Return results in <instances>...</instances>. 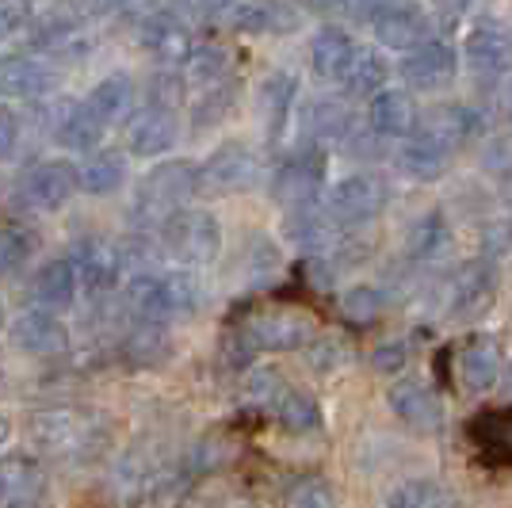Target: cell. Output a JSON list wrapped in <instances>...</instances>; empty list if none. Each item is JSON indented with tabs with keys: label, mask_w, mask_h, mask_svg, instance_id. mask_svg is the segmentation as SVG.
Instances as JSON below:
<instances>
[{
	"label": "cell",
	"mask_w": 512,
	"mask_h": 508,
	"mask_svg": "<svg viewBox=\"0 0 512 508\" xmlns=\"http://www.w3.org/2000/svg\"><path fill=\"white\" fill-rule=\"evenodd\" d=\"M421 130H428L432 138H440L448 149H459L482 134V115L467 104H448V107H440V111L428 119V127H421Z\"/></svg>",
	"instance_id": "31"
},
{
	"label": "cell",
	"mask_w": 512,
	"mask_h": 508,
	"mask_svg": "<svg viewBox=\"0 0 512 508\" xmlns=\"http://www.w3.org/2000/svg\"><path fill=\"white\" fill-rule=\"evenodd\" d=\"M386 405L394 409L398 421L413 424V428H436L444 409H440V398L428 390L425 382L417 379H402L386 390Z\"/></svg>",
	"instance_id": "22"
},
{
	"label": "cell",
	"mask_w": 512,
	"mask_h": 508,
	"mask_svg": "<svg viewBox=\"0 0 512 508\" xmlns=\"http://www.w3.org/2000/svg\"><path fill=\"white\" fill-rule=\"evenodd\" d=\"M69 260H73V268L81 276V287H88L92 295L115 291L119 279H123V253L104 237H77Z\"/></svg>",
	"instance_id": "11"
},
{
	"label": "cell",
	"mask_w": 512,
	"mask_h": 508,
	"mask_svg": "<svg viewBox=\"0 0 512 508\" xmlns=\"http://www.w3.org/2000/svg\"><path fill=\"white\" fill-rule=\"evenodd\" d=\"M195 191H199V165L195 161H184V157L161 161L134 188V218L142 226H161L192 203Z\"/></svg>",
	"instance_id": "2"
},
{
	"label": "cell",
	"mask_w": 512,
	"mask_h": 508,
	"mask_svg": "<svg viewBox=\"0 0 512 508\" xmlns=\"http://www.w3.org/2000/svg\"><path fill=\"white\" fill-rule=\"evenodd\" d=\"M8 340L20 348V352H27V356H58V352H65V344H69V329H65L62 321H58V314H50V310H27V314H20V318L8 325Z\"/></svg>",
	"instance_id": "15"
},
{
	"label": "cell",
	"mask_w": 512,
	"mask_h": 508,
	"mask_svg": "<svg viewBox=\"0 0 512 508\" xmlns=\"http://www.w3.org/2000/svg\"><path fill=\"white\" fill-rule=\"evenodd\" d=\"M367 119H371V130L383 134V138H413L417 130V104L409 92H394V88H383L379 96H371V107H367Z\"/></svg>",
	"instance_id": "23"
},
{
	"label": "cell",
	"mask_w": 512,
	"mask_h": 508,
	"mask_svg": "<svg viewBox=\"0 0 512 508\" xmlns=\"http://www.w3.org/2000/svg\"><path fill=\"white\" fill-rule=\"evenodd\" d=\"M81 12H88V16H111V12H119L127 0H73Z\"/></svg>",
	"instance_id": "50"
},
{
	"label": "cell",
	"mask_w": 512,
	"mask_h": 508,
	"mask_svg": "<svg viewBox=\"0 0 512 508\" xmlns=\"http://www.w3.org/2000/svg\"><path fill=\"white\" fill-rule=\"evenodd\" d=\"M386 508H451V493L440 482H428V478H417V482H402L386 497Z\"/></svg>",
	"instance_id": "39"
},
{
	"label": "cell",
	"mask_w": 512,
	"mask_h": 508,
	"mask_svg": "<svg viewBox=\"0 0 512 508\" xmlns=\"http://www.w3.org/2000/svg\"><path fill=\"white\" fill-rule=\"evenodd\" d=\"M180 123L172 107H138L127 119V153L130 157H161L165 149L176 146Z\"/></svg>",
	"instance_id": "12"
},
{
	"label": "cell",
	"mask_w": 512,
	"mask_h": 508,
	"mask_svg": "<svg viewBox=\"0 0 512 508\" xmlns=\"http://www.w3.org/2000/svg\"><path fill=\"white\" fill-rule=\"evenodd\" d=\"M192 12L199 16H218V12H226V8H237V0H184Z\"/></svg>",
	"instance_id": "51"
},
{
	"label": "cell",
	"mask_w": 512,
	"mask_h": 508,
	"mask_svg": "<svg viewBox=\"0 0 512 508\" xmlns=\"http://www.w3.org/2000/svg\"><path fill=\"white\" fill-rule=\"evenodd\" d=\"M138 46L150 54L153 62L161 65H188L195 50V39L192 31H188V23L180 20L176 12H150L146 20L138 23Z\"/></svg>",
	"instance_id": "8"
},
{
	"label": "cell",
	"mask_w": 512,
	"mask_h": 508,
	"mask_svg": "<svg viewBox=\"0 0 512 508\" xmlns=\"http://www.w3.org/2000/svg\"><path fill=\"white\" fill-rule=\"evenodd\" d=\"M8 444V421H4V417H0V447Z\"/></svg>",
	"instance_id": "53"
},
{
	"label": "cell",
	"mask_w": 512,
	"mask_h": 508,
	"mask_svg": "<svg viewBox=\"0 0 512 508\" xmlns=\"http://www.w3.org/2000/svg\"><path fill=\"white\" fill-rule=\"evenodd\" d=\"M31 436L50 455H73L77 447H85L92 440V424L73 409H50V413H39L31 421Z\"/></svg>",
	"instance_id": "17"
},
{
	"label": "cell",
	"mask_w": 512,
	"mask_h": 508,
	"mask_svg": "<svg viewBox=\"0 0 512 508\" xmlns=\"http://www.w3.org/2000/svg\"><path fill=\"white\" fill-rule=\"evenodd\" d=\"M157 233H161V253H169L176 264H188V268H203L222 253V226L211 211L184 207L169 222H161Z\"/></svg>",
	"instance_id": "3"
},
{
	"label": "cell",
	"mask_w": 512,
	"mask_h": 508,
	"mask_svg": "<svg viewBox=\"0 0 512 508\" xmlns=\"http://www.w3.org/2000/svg\"><path fill=\"white\" fill-rule=\"evenodd\" d=\"M276 417L287 424V428H295V432H310V428L321 424V409L306 390H279Z\"/></svg>",
	"instance_id": "38"
},
{
	"label": "cell",
	"mask_w": 512,
	"mask_h": 508,
	"mask_svg": "<svg viewBox=\"0 0 512 508\" xmlns=\"http://www.w3.org/2000/svg\"><path fill=\"white\" fill-rule=\"evenodd\" d=\"M241 337L249 344V352H295V348H306L318 333H314V321L299 310H264L245 321Z\"/></svg>",
	"instance_id": "7"
},
{
	"label": "cell",
	"mask_w": 512,
	"mask_h": 508,
	"mask_svg": "<svg viewBox=\"0 0 512 508\" xmlns=\"http://www.w3.org/2000/svg\"><path fill=\"white\" fill-rule=\"evenodd\" d=\"M505 390L512 394V360H509V371H505Z\"/></svg>",
	"instance_id": "54"
},
{
	"label": "cell",
	"mask_w": 512,
	"mask_h": 508,
	"mask_svg": "<svg viewBox=\"0 0 512 508\" xmlns=\"http://www.w3.org/2000/svg\"><path fill=\"white\" fill-rule=\"evenodd\" d=\"M226 73H230V54H226L222 46H211V43L195 46L188 65H184V81L195 85L199 92L211 85H222Z\"/></svg>",
	"instance_id": "36"
},
{
	"label": "cell",
	"mask_w": 512,
	"mask_h": 508,
	"mask_svg": "<svg viewBox=\"0 0 512 508\" xmlns=\"http://www.w3.org/2000/svg\"><path fill=\"white\" fill-rule=\"evenodd\" d=\"M27 39H31L35 50H43V54H69V50H81V46H85L81 8H77V12L54 8V12H46V16H39V20H31Z\"/></svg>",
	"instance_id": "20"
},
{
	"label": "cell",
	"mask_w": 512,
	"mask_h": 508,
	"mask_svg": "<svg viewBox=\"0 0 512 508\" xmlns=\"http://www.w3.org/2000/svg\"><path fill=\"white\" fill-rule=\"evenodd\" d=\"M31 4L27 0H0V43L31 27Z\"/></svg>",
	"instance_id": "46"
},
{
	"label": "cell",
	"mask_w": 512,
	"mask_h": 508,
	"mask_svg": "<svg viewBox=\"0 0 512 508\" xmlns=\"http://www.w3.org/2000/svg\"><path fill=\"white\" fill-rule=\"evenodd\" d=\"M88 107H92V115L104 123V127H115V123H123L134 115V81L123 77V73H111L104 81H96V88L88 92Z\"/></svg>",
	"instance_id": "29"
},
{
	"label": "cell",
	"mask_w": 512,
	"mask_h": 508,
	"mask_svg": "<svg viewBox=\"0 0 512 508\" xmlns=\"http://www.w3.org/2000/svg\"><path fill=\"white\" fill-rule=\"evenodd\" d=\"M20 134H23L20 115L8 104H0V161H8L20 149Z\"/></svg>",
	"instance_id": "49"
},
{
	"label": "cell",
	"mask_w": 512,
	"mask_h": 508,
	"mask_svg": "<svg viewBox=\"0 0 512 508\" xmlns=\"http://www.w3.org/2000/svg\"><path fill=\"white\" fill-rule=\"evenodd\" d=\"M287 508H333V489L318 482V478H306V482L291 489Z\"/></svg>",
	"instance_id": "47"
},
{
	"label": "cell",
	"mask_w": 512,
	"mask_h": 508,
	"mask_svg": "<svg viewBox=\"0 0 512 508\" xmlns=\"http://www.w3.org/2000/svg\"><path fill=\"white\" fill-rule=\"evenodd\" d=\"M501 111H505V123L512 127V77L509 85H505V92H501Z\"/></svg>",
	"instance_id": "52"
},
{
	"label": "cell",
	"mask_w": 512,
	"mask_h": 508,
	"mask_svg": "<svg viewBox=\"0 0 512 508\" xmlns=\"http://www.w3.org/2000/svg\"><path fill=\"white\" fill-rule=\"evenodd\" d=\"M31 256V233L20 226H0V276L16 272Z\"/></svg>",
	"instance_id": "42"
},
{
	"label": "cell",
	"mask_w": 512,
	"mask_h": 508,
	"mask_svg": "<svg viewBox=\"0 0 512 508\" xmlns=\"http://www.w3.org/2000/svg\"><path fill=\"white\" fill-rule=\"evenodd\" d=\"M463 54H467L470 69L474 73H486V77H501V73H509L512 65L509 35L490 27V23H482V27L470 31L467 43H463Z\"/></svg>",
	"instance_id": "25"
},
{
	"label": "cell",
	"mask_w": 512,
	"mask_h": 508,
	"mask_svg": "<svg viewBox=\"0 0 512 508\" xmlns=\"http://www.w3.org/2000/svg\"><path fill=\"white\" fill-rule=\"evenodd\" d=\"M337 222L329 218V211L318 207H299V211H287V233L299 241L302 249H325L333 241Z\"/></svg>",
	"instance_id": "34"
},
{
	"label": "cell",
	"mask_w": 512,
	"mask_h": 508,
	"mask_svg": "<svg viewBox=\"0 0 512 508\" xmlns=\"http://www.w3.org/2000/svg\"><path fill=\"white\" fill-rule=\"evenodd\" d=\"M493 291V276L486 264H470L455 276V310H467V306H482Z\"/></svg>",
	"instance_id": "40"
},
{
	"label": "cell",
	"mask_w": 512,
	"mask_h": 508,
	"mask_svg": "<svg viewBox=\"0 0 512 508\" xmlns=\"http://www.w3.org/2000/svg\"><path fill=\"white\" fill-rule=\"evenodd\" d=\"M383 291L379 287H367V283H360V287H352V291H344V314L352 321H371L383 314Z\"/></svg>",
	"instance_id": "43"
},
{
	"label": "cell",
	"mask_w": 512,
	"mask_h": 508,
	"mask_svg": "<svg viewBox=\"0 0 512 508\" xmlns=\"http://www.w3.org/2000/svg\"><path fill=\"white\" fill-rule=\"evenodd\" d=\"M448 157L451 149L440 138H432L428 130H417L406 146H402V153H398V169L406 172L409 180L428 184V180H436L440 172L448 169Z\"/></svg>",
	"instance_id": "27"
},
{
	"label": "cell",
	"mask_w": 512,
	"mask_h": 508,
	"mask_svg": "<svg viewBox=\"0 0 512 508\" xmlns=\"http://www.w3.org/2000/svg\"><path fill=\"white\" fill-rule=\"evenodd\" d=\"M295 96H299V81L295 73H268L260 88H256V100H260V115H264V130H268V142H279L287 134V123H291V107H295Z\"/></svg>",
	"instance_id": "21"
},
{
	"label": "cell",
	"mask_w": 512,
	"mask_h": 508,
	"mask_svg": "<svg viewBox=\"0 0 512 508\" xmlns=\"http://www.w3.org/2000/svg\"><path fill=\"white\" fill-rule=\"evenodd\" d=\"M310 130L321 142H333V138H344L352 130V115L337 100H321V104L310 107Z\"/></svg>",
	"instance_id": "41"
},
{
	"label": "cell",
	"mask_w": 512,
	"mask_h": 508,
	"mask_svg": "<svg viewBox=\"0 0 512 508\" xmlns=\"http://www.w3.org/2000/svg\"><path fill=\"white\" fill-rule=\"evenodd\" d=\"M256 180H260V157L241 142L218 146L199 165V191L207 195H245L256 188Z\"/></svg>",
	"instance_id": "5"
},
{
	"label": "cell",
	"mask_w": 512,
	"mask_h": 508,
	"mask_svg": "<svg viewBox=\"0 0 512 508\" xmlns=\"http://www.w3.org/2000/svg\"><path fill=\"white\" fill-rule=\"evenodd\" d=\"M455 65H459V58H455V50L448 43L428 39V43L413 46L402 58V81L409 88H417V92H436V88L451 85Z\"/></svg>",
	"instance_id": "14"
},
{
	"label": "cell",
	"mask_w": 512,
	"mask_h": 508,
	"mask_svg": "<svg viewBox=\"0 0 512 508\" xmlns=\"http://www.w3.org/2000/svg\"><path fill=\"white\" fill-rule=\"evenodd\" d=\"M321 180H325V157H321L318 149H306V153H295L287 165H279V172L272 176V195L287 211L314 207Z\"/></svg>",
	"instance_id": "10"
},
{
	"label": "cell",
	"mask_w": 512,
	"mask_h": 508,
	"mask_svg": "<svg viewBox=\"0 0 512 508\" xmlns=\"http://www.w3.org/2000/svg\"><path fill=\"white\" fill-rule=\"evenodd\" d=\"M234 100H237V85H230V81L203 88V92L195 96L192 127L195 130H207V127H214V123H222V119L234 111Z\"/></svg>",
	"instance_id": "37"
},
{
	"label": "cell",
	"mask_w": 512,
	"mask_h": 508,
	"mask_svg": "<svg viewBox=\"0 0 512 508\" xmlns=\"http://www.w3.org/2000/svg\"><path fill=\"white\" fill-rule=\"evenodd\" d=\"M46 130L58 146L73 149V153L100 149V142H104V123L92 115V107L85 100H54L46 107Z\"/></svg>",
	"instance_id": "9"
},
{
	"label": "cell",
	"mask_w": 512,
	"mask_h": 508,
	"mask_svg": "<svg viewBox=\"0 0 512 508\" xmlns=\"http://www.w3.org/2000/svg\"><path fill=\"white\" fill-rule=\"evenodd\" d=\"M356 58V43L344 27H321L310 43V69L318 73L321 81H337L341 85L348 65Z\"/></svg>",
	"instance_id": "24"
},
{
	"label": "cell",
	"mask_w": 512,
	"mask_h": 508,
	"mask_svg": "<svg viewBox=\"0 0 512 508\" xmlns=\"http://www.w3.org/2000/svg\"><path fill=\"white\" fill-rule=\"evenodd\" d=\"M306 360H310L314 371H337L348 360V352H344V344L337 337H314L306 344Z\"/></svg>",
	"instance_id": "44"
},
{
	"label": "cell",
	"mask_w": 512,
	"mask_h": 508,
	"mask_svg": "<svg viewBox=\"0 0 512 508\" xmlns=\"http://www.w3.org/2000/svg\"><path fill=\"white\" fill-rule=\"evenodd\" d=\"M371 31H375V43L379 46L409 54L413 46L428 43V16L417 4H386L383 12L371 20Z\"/></svg>",
	"instance_id": "16"
},
{
	"label": "cell",
	"mask_w": 512,
	"mask_h": 508,
	"mask_svg": "<svg viewBox=\"0 0 512 508\" xmlns=\"http://www.w3.org/2000/svg\"><path fill=\"white\" fill-rule=\"evenodd\" d=\"M184 100V77L180 73H157L150 81V96H146V104L153 107H172L176 111V104Z\"/></svg>",
	"instance_id": "45"
},
{
	"label": "cell",
	"mask_w": 512,
	"mask_h": 508,
	"mask_svg": "<svg viewBox=\"0 0 512 508\" xmlns=\"http://www.w3.org/2000/svg\"><path fill=\"white\" fill-rule=\"evenodd\" d=\"M237 31H295L299 16L279 0H245L230 12Z\"/></svg>",
	"instance_id": "32"
},
{
	"label": "cell",
	"mask_w": 512,
	"mask_h": 508,
	"mask_svg": "<svg viewBox=\"0 0 512 508\" xmlns=\"http://www.w3.org/2000/svg\"><path fill=\"white\" fill-rule=\"evenodd\" d=\"M77 291H81V276L73 268L69 256H58V260H46L43 268L31 279V302L39 310H50V314H62L77 302Z\"/></svg>",
	"instance_id": "18"
},
{
	"label": "cell",
	"mask_w": 512,
	"mask_h": 508,
	"mask_svg": "<svg viewBox=\"0 0 512 508\" xmlns=\"http://www.w3.org/2000/svg\"><path fill=\"white\" fill-rule=\"evenodd\" d=\"M58 88V69L35 54H0V96L4 100H39Z\"/></svg>",
	"instance_id": "13"
},
{
	"label": "cell",
	"mask_w": 512,
	"mask_h": 508,
	"mask_svg": "<svg viewBox=\"0 0 512 508\" xmlns=\"http://www.w3.org/2000/svg\"><path fill=\"white\" fill-rule=\"evenodd\" d=\"M0 325H4V310H0Z\"/></svg>",
	"instance_id": "55"
},
{
	"label": "cell",
	"mask_w": 512,
	"mask_h": 508,
	"mask_svg": "<svg viewBox=\"0 0 512 508\" xmlns=\"http://www.w3.org/2000/svg\"><path fill=\"white\" fill-rule=\"evenodd\" d=\"M127 306L146 325H169L203 306V287L192 272H138L127 283Z\"/></svg>",
	"instance_id": "1"
},
{
	"label": "cell",
	"mask_w": 512,
	"mask_h": 508,
	"mask_svg": "<svg viewBox=\"0 0 512 508\" xmlns=\"http://www.w3.org/2000/svg\"><path fill=\"white\" fill-rule=\"evenodd\" d=\"M409 363V348L402 340H386L379 344L375 352H371V367L379 371V375H394V371H402Z\"/></svg>",
	"instance_id": "48"
},
{
	"label": "cell",
	"mask_w": 512,
	"mask_h": 508,
	"mask_svg": "<svg viewBox=\"0 0 512 508\" xmlns=\"http://www.w3.org/2000/svg\"><path fill=\"white\" fill-rule=\"evenodd\" d=\"M455 371H459V382H463L467 394H486V390H493V382L501 379V352H497V344L486 337L470 340L467 348L459 352Z\"/></svg>",
	"instance_id": "26"
},
{
	"label": "cell",
	"mask_w": 512,
	"mask_h": 508,
	"mask_svg": "<svg viewBox=\"0 0 512 508\" xmlns=\"http://www.w3.org/2000/svg\"><path fill=\"white\" fill-rule=\"evenodd\" d=\"M127 180H130L127 153H115V149H96L85 165H81V191L96 195V199L123 191Z\"/></svg>",
	"instance_id": "28"
},
{
	"label": "cell",
	"mask_w": 512,
	"mask_h": 508,
	"mask_svg": "<svg viewBox=\"0 0 512 508\" xmlns=\"http://www.w3.org/2000/svg\"><path fill=\"white\" fill-rule=\"evenodd\" d=\"M73 191H81V169H73L69 161H43L20 176L16 203L31 214H58Z\"/></svg>",
	"instance_id": "4"
},
{
	"label": "cell",
	"mask_w": 512,
	"mask_h": 508,
	"mask_svg": "<svg viewBox=\"0 0 512 508\" xmlns=\"http://www.w3.org/2000/svg\"><path fill=\"white\" fill-rule=\"evenodd\" d=\"M386 203V188L379 176H371V172H352V176H344L337 180L329 195H325V211L329 218L337 222V226H367L371 218H379Z\"/></svg>",
	"instance_id": "6"
},
{
	"label": "cell",
	"mask_w": 512,
	"mask_h": 508,
	"mask_svg": "<svg viewBox=\"0 0 512 508\" xmlns=\"http://www.w3.org/2000/svg\"><path fill=\"white\" fill-rule=\"evenodd\" d=\"M451 245V226L444 211H425L421 218H413V226L406 233V253L409 260H440Z\"/></svg>",
	"instance_id": "30"
},
{
	"label": "cell",
	"mask_w": 512,
	"mask_h": 508,
	"mask_svg": "<svg viewBox=\"0 0 512 508\" xmlns=\"http://www.w3.org/2000/svg\"><path fill=\"white\" fill-rule=\"evenodd\" d=\"M386 77H390V65H386L383 54L375 46H356V58L348 65L341 85L352 96H379L386 88Z\"/></svg>",
	"instance_id": "33"
},
{
	"label": "cell",
	"mask_w": 512,
	"mask_h": 508,
	"mask_svg": "<svg viewBox=\"0 0 512 508\" xmlns=\"http://www.w3.org/2000/svg\"><path fill=\"white\" fill-rule=\"evenodd\" d=\"M172 352V340L165 333V325H146L138 321V329H130L127 337V360L134 367H157L165 363V356Z\"/></svg>",
	"instance_id": "35"
},
{
	"label": "cell",
	"mask_w": 512,
	"mask_h": 508,
	"mask_svg": "<svg viewBox=\"0 0 512 508\" xmlns=\"http://www.w3.org/2000/svg\"><path fill=\"white\" fill-rule=\"evenodd\" d=\"M43 466L27 455L0 459V508H35L43 501Z\"/></svg>",
	"instance_id": "19"
}]
</instances>
